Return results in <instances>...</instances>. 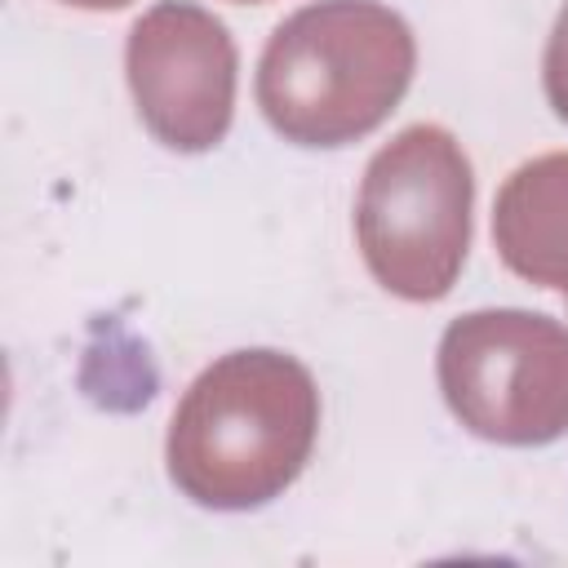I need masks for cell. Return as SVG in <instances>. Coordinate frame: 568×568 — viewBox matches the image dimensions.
Instances as JSON below:
<instances>
[{"label": "cell", "mask_w": 568, "mask_h": 568, "mask_svg": "<svg viewBox=\"0 0 568 568\" xmlns=\"http://www.w3.org/2000/svg\"><path fill=\"white\" fill-rule=\"evenodd\" d=\"M453 417L493 444H550L568 430V328L532 311H470L439 337Z\"/></svg>", "instance_id": "277c9868"}, {"label": "cell", "mask_w": 568, "mask_h": 568, "mask_svg": "<svg viewBox=\"0 0 568 568\" xmlns=\"http://www.w3.org/2000/svg\"><path fill=\"white\" fill-rule=\"evenodd\" d=\"M62 4H75V9H124L129 0H62Z\"/></svg>", "instance_id": "ba28073f"}, {"label": "cell", "mask_w": 568, "mask_h": 568, "mask_svg": "<svg viewBox=\"0 0 568 568\" xmlns=\"http://www.w3.org/2000/svg\"><path fill=\"white\" fill-rule=\"evenodd\" d=\"M475 178L462 142L439 124H413L364 169L355 240L373 280L404 302H439L470 248Z\"/></svg>", "instance_id": "3957f363"}, {"label": "cell", "mask_w": 568, "mask_h": 568, "mask_svg": "<svg viewBox=\"0 0 568 568\" xmlns=\"http://www.w3.org/2000/svg\"><path fill=\"white\" fill-rule=\"evenodd\" d=\"M240 4H262V0H240Z\"/></svg>", "instance_id": "9c48e42d"}, {"label": "cell", "mask_w": 568, "mask_h": 568, "mask_svg": "<svg viewBox=\"0 0 568 568\" xmlns=\"http://www.w3.org/2000/svg\"><path fill=\"white\" fill-rule=\"evenodd\" d=\"M320 430L315 377L284 351L209 364L169 422V479L209 510H253L306 466Z\"/></svg>", "instance_id": "6da1fadb"}, {"label": "cell", "mask_w": 568, "mask_h": 568, "mask_svg": "<svg viewBox=\"0 0 568 568\" xmlns=\"http://www.w3.org/2000/svg\"><path fill=\"white\" fill-rule=\"evenodd\" d=\"M417 44L377 0H315L284 18L257 62V106L297 146H346L408 93Z\"/></svg>", "instance_id": "7a4b0ae2"}, {"label": "cell", "mask_w": 568, "mask_h": 568, "mask_svg": "<svg viewBox=\"0 0 568 568\" xmlns=\"http://www.w3.org/2000/svg\"><path fill=\"white\" fill-rule=\"evenodd\" d=\"M541 84H546V102L555 106V115L568 120V4L559 9L555 31H550V40H546Z\"/></svg>", "instance_id": "52a82bcc"}, {"label": "cell", "mask_w": 568, "mask_h": 568, "mask_svg": "<svg viewBox=\"0 0 568 568\" xmlns=\"http://www.w3.org/2000/svg\"><path fill=\"white\" fill-rule=\"evenodd\" d=\"M129 89L142 124L169 151H209L235 115V40L191 0L142 13L124 49Z\"/></svg>", "instance_id": "5b68a950"}, {"label": "cell", "mask_w": 568, "mask_h": 568, "mask_svg": "<svg viewBox=\"0 0 568 568\" xmlns=\"http://www.w3.org/2000/svg\"><path fill=\"white\" fill-rule=\"evenodd\" d=\"M493 240L501 262L568 302V151L519 164L493 204Z\"/></svg>", "instance_id": "8992f818"}]
</instances>
